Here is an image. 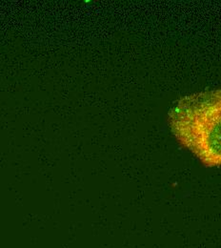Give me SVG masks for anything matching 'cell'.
I'll list each match as a JSON object with an SVG mask.
<instances>
[{"mask_svg": "<svg viewBox=\"0 0 221 248\" xmlns=\"http://www.w3.org/2000/svg\"><path fill=\"white\" fill-rule=\"evenodd\" d=\"M168 123L177 141L205 166H221V88L181 97Z\"/></svg>", "mask_w": 221, "mask_h": 248, "instance_id": "1", "label": "cell"}]
</instances>
